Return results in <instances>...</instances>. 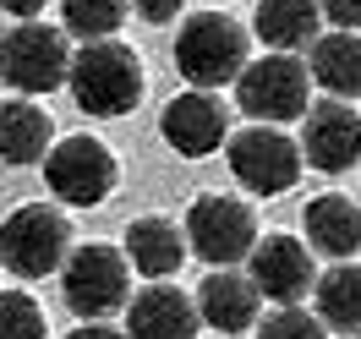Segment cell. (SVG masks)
Returning <instances> with one entry per match:
<instances>
[{"instance_id":"9c48e42d","label":"cell","mask_w":361,"mask_h":339,"mask_svg":"<svg viewBox=\"0 0 361 339\" xmlns=\"http://www.w3.org/2000/svg\"><path fill=\"white\" fill-rule=\"evenodd\" d=\"M44 181L49 192L71 208H99L121 181V164L99 137H66L44 154Z\"/></svg>"},{"instance_id":"8992f818","label":"cell","mask_w":361,"mask_h":339,"mask_svg":"<svg viewBox=\"0 0 361 339\" xmlns=\"http://www.w3.org/2000/svg\"><path fill=\"white\" fill-rule=\"evenodd\" d=\"M71 71V49H66V27H49V23H17L6 39H0V77L6 88L17 93H55Z\"/></svg>"},{"instance_id":"5bb4252c","label":"cell","mask_w":361,"mask_h":339,"mask_svg":"<svg viewBox=\"0 0 361 339\" xmlns=\"http://www.w3.org/2000/svg\"><path fill=\"white\" fill-rule=\"evenodd\" d=\"M257 307H263V295L252 285V273H235V269H214L197 290V317L214 334H247L257 323Z\"/></svg>"},{"instance_id":"277c9868","label":"cell","mask_w":361,"mask_h":339,"mask_svg":"<svg viewBox=\"0 0 361 339\" xmlns=\"http://www.w3.org/2000/svg\"><path fill=\"white\" fill-rule=\"evenodd\" d=\"M61 295L77 317L104 323L110 312H121L132 301V263L126 252L88 241V247H71V257L61 263Z\"/></svg>"},{"instance_id":"ac0fdd59","label":"cell","mask_w":361,"mask_h":339,"mask_svg":"<svg viewBox=\"0 0 361 339\" xmlns=\"http://www.w3.org/2000/svg\"><path fill=\"white\" fill-rule=\"evenodd\" d=\"M252 27H257V39L269 49H312L317 27H323V6L317 0H257V17H252Z\"/></svg>"},{"instance_id":"5b68a950","label":"cell","mask_w":361,"mask_h":339,"mask_svg":"<svg viewBox=\"0 0 361 339\" xmlns=\"http://www.w3.org/2000/svg\"><path fill=\"white\" fill-rule=\"evenodd\" d=\"M307 99H312V71L301 66L295 55H285V49L247 61V71L235 77V104H241L252 121H263V126L301 121V115H307Z\"/></svg>"},{"instance_id":"ba28073f","label":"cell","mask_w":361,"mask_h":339,"mask_svg":"<svg viewBox=\"0 0 361 339\" xmlns=\"http://www.w3.org/2000/svg\"><path fill=\"white\" fill-rule=\"evenodd\" d=\"M186 247L197 252L208 269H235L257 247V214L241 197L208 192V197H197L186 208Z\"/></svg>"},{"instance_id":"6da1fadb","label":"cell","mask_w":361,"mask_h":339,"mask_svg":"<svg viewBox=\"0 0 361 339\" xmlns=\"http://www.w3.org/2000/svg\"><path fill=\"white\" fill-rule=\"evenodd\" d=\"M66 88L77 99V110L99 115V121H121L142 99V61L121 39H93V44H82L71 55Z\"/></svg>"},{"instance_id":"9a60e30c","label":"cell","mask_w":361,"mask_h":339,"mask_svg":"<svg viewBox=\"0 0 361 339\" xmlns=\"http://www.w3.org/2000/svg\"><path fill=\"white\" fill-rule=\"evenodd\" d=\"M186 257V230L164 214H148V219H132L126 225V263L148 279H170Z\"/></svg>"},{"instance_id":"603a6c76","label":"cell","mask_w":361,"mask_h":339,"mask_svg":"<svg viewBox=\"0 0 361 339\" xmlns=\"http://www.w3.org/2000/svg\"><path fill=\"white\" fill-rule=\"evenodd\" d=\"M257 339H329V323L301 312V307H279L274 317L257 323Z\"/></svg>"},{"instance_id":"8fae6325","label":"cell","mask_w":361,"mask_h":339,"mask_svg":"<svg viewBox=\"0 0 361 339\" xmlns=\"http://www.w3.org/2000/svg\"><path fill=\"white\" fill-rule=\"evenodd\" d=\"M159 132H164V142H170L180 159H208L230 142V115L208 88H192V93H176V99L164 104Z\"/></svg>"},{"instance_id":"7402d4cb","label":"cell","mask_w":361,"mask_h":339,"mask_svg":"<svg viewBox=\"0 0 361 339\" xmlns=\"http://www.w3.org/2000/svg\"><path fill=\"white\" fill-rule=\"evenodd\" d=\"M0 339H49L44 312L27 290H0Z\"/></svg>"},{"instance_id":"52a82bcc","label":"cell","mask_w":361,"mask_h":339,"mask_svg":"<svg viewBox=\"0 0 361 339\" xmlns=\"http://www.w3.org/2000/svg\"><path fill=\"white\" fill-rule=\"evenodd\" d=\"M230 154V175L247 186L252 197H279V192H290L295 181H301V142L295 137H285L279 126H247V132H235L225 142Z\"/></svg>"},{"instance_id":"4fadbf2b","label":"cell","mask_w":361,"mask_h":339,"mask_svg":"<svg viewBox=\"0 0 361 339\" xmlns=\"http://www.w3.org/2000/svg\"><path fill=\"white\" fill-rule=\"evenodd\" d=\"M197 301L164 279L126 301V339H197Z\"/></svg>"},{"instance_id":"7a4b0ae2","label":"cell","mask_w":361,"mask_h":339,"mask_svg":"<svg viewBox=\"0 0 361 339\" xmlns=\"http://www.w3.org/2000/svg\"><path fill=\"white\" fill-rule=\"evenodd\" d=\"M176 71L192 88H225L247 71V27L225 11H197L176 33Z\"/></svg>"},{"instance_id":"2e32d148","label":"cell","mask_w":361,"mask_h":339,"mask_svg":"<svg viewBox=\"0 0 361 339\" xmlns=\"http://www.w3.org/2000/svg\"><path fill=\"white\" fill-rule=\"evenodd\" d=\"M301 225H307L312 252H323V257H339V263H345V257L361 252V208L350 203V197H339V192L312 197L307 214H301Z\"/></svg>"},{"instance_id":"7c38bea8","label":"cell","mask_w":361,"mask_h":339,"mask_svg":"<svg viewBox=\"0 0 361 339\" xmlns=\"http://www.w3.org/2000/svg\"><path fill=\"white\" fill-rule=\"evenodd\" d=\"M247 273H252V285H257V295H269L279 307H301L317 285L312 252L301 247L295 235H257V247L247 257Z\"/></svg>"},{"instance_id":"f1b7e54d","label":"cell","mask_w":361,"mask_h":339,"mask_svg":"<svg viewBox=\"0 0 361 339\" xmlns=\"http://www.w3.org/2000/svg\"><path fill=\"white\" fill-rule=\"evenodd\" d=\"M219 339H235V334H219Z\"/></svg>"},{"instance_id":"30bf717a","label":"cell","mask_w":361,"mask_h":339,"mask_svg":"<svg viewBox=\"0 0 361 339\" xmlns=\"http://www.w3.org/2000/svg\"><path fill=\"white\" fill-rule=\"evenodd\" d=\"M301 159L323 175H345L361 164V115L345 99L307 104L301 115Z\"/></svg>"},{"instance_id":"83f0119b","label":"cell","mask_w":361,"mask_h":339,"mask_svg":"<svg viewBox=\"0 0 361 339\" xmlns=\"http://www.w3.org/2000/svg\"><path fill=\"white\" fill-rule=\"evenodd\" d=\"M345 339H361V334H345Z\"/></svg>"},{"instance_id":"d6986e66","label":"cell","mask_w":361,"mask_h":339,"mask_svg":"<svg viewBox=\"0 0 361 339\" xmlns=\"http://www.w3.org/2000/svg\"><path fill=\"white\" fill-rule=\"evenodd\" d=\"M49 154V115L33 99L0 104V159L6 164H44Z\"/></svg>"},{"instance_id":"3957f363","label":"cell","mask_w":361,"mask_h":339,"mask_svg":"<svg viewBox=\"0 0 361 339\" xmlns=\"http://www.w3.org/2000/svg\"><path fill=\"white\" fill-rule=\"evenodd\" d=\"M71 257V219L55 203H23L0 225V263L17 279H49Z\"/></svg>"},{"instance_id":"484cf974","label":"cell","mask_w":361,"mask_h":339,"mask_svg":"<svg viewBox=\"0 0 361 339\" xmlns=\"http://www.w3.org/2000/svg\"><path fill=\"white\" fill-rule=\"evenodd\" d=\"M66 339H126V328H110V323H82V328H71Z\"/></svg>"},{"instance_id":"e0dca14e","label":"cell","mask_w":361,"mask_h":339,"mask_svg":"<svg viewBox=\"0 0 361 339\" xmlns=\"http://www.w3.org/2000/svg\"><path fill=\"white\" fill-rule=\"evenodd\" d=\"M312 82L334 99H361V33H317L312 39Z\"/></svg>"},{"instance_id":"4316f807","label":"cell","mask_w":361,"mask_h":339,"mask_svg":"<svg viewBox=\"0 0 361 339\" xmlns=\"http://www.w3.org/2000/svg\"><path fill=\"white\" fill-rule=\"evenodd\" d=\"M44 6H49V0H0V11H11V17H23V23H33Z\"/></svg>"},{"instance_id":"ffe728a7","label":"cell","mask_w":361,"mask_h":339,"mask_svg":"<svg viewBox=\"0 0 361 339\" xmlns=\"http://www.w3.org/2000/svg\"><path fill=\"white\" fill-rule=\"evenodd\" d=\"M312 290H317V317H323L329 328L361 334V263H350V257L334 263Z\"/></svg>"},{"instance_id":"44dd1931","label":"cell","mask_w":361,"mask_h":339,"mask_svg":"<svg viewBox=\"0 0 361 339\" xmlns=\"http://www.w3.org/2000/svg\"><path fill=\"white\" fill-rule=\"evenodd\" d=\"M126 6L132 0H61V27H66L71 39H115V27L126 23Z\"/></svg>"},{"instance_id":"cb8c5ba5","label":"cell","mask_w":361,"mask_h":339,"mask_svg":"<svg viewBox=\"0 0 361 339\" xmlns=\"http://www.w3.org/2000/svg\"><path fill=\"white\" fill-rule=\"evenodd\" d=\"M323 6V17L334 27H345V33H361V0H317Z\"/></svg>"},{"instance_id":"d4e9b609","label":"cell","mask_w":361,"mask_h":339,"mask_svg":"<svg viewBox=\"0 0 361 339\" xmlns=\"http://www.w3.org/2000/svg\"><path fill=\"white\" fill-rule=\"evenodd\" d=\"M137 17L142 23H170V17H180V0H132Z\"/></svg>"}]
</instances>
